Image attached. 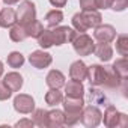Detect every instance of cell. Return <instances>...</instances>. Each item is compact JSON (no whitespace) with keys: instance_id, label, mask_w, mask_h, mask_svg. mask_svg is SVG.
Instances as JSON below:
<instances>
[{"instance_id":"cb8c5ba5","label":"cell","mask_w":128,"mask_h":128,"mask_svg":"<svg viewBox=\"0 0 128 128\" xmlns=\"http://www.w3.org/2000/svg\"><path fill=\"white\" fill-rule=\"evenodd\" d=\"M23 63H24V57H23V54L18 53V51H14V53H11V54L8 56V65H9L11 68H20Z\"/></svg>"},{"instance_id":"5b68a950","label":"cell","mask_w":128,"mask_h":128,"mask_svg":"<svg viewBox=\"0 0 128 128\" xmlns=\"http://www.w3.org/2000/svg\"><path fill=\"white\" fill-rule=\"evenodd\" d=\"M104 124L107 126H126L128 119L125 114L119 113L113 106H108L104 113Z\"/></svg>"},{"instance_id":"ac0fdd59","label":"cell","mask_w":128,"mask_h":128,"mask_svg":"<svg viewBox=\"0 0 128 128\" xmlns=\"http://www.w3.org/2000/svg\"><path fill=\"white\" fill-rule=\"evenodd\" d=\"M24 27V32H26V36L29 38V36H32V38H38L39 35H41V32L44 30V26L38 21V20H33L32 23H29V24H26V26H23Z\"/></svg>"},{"instance_id":"1f68e13d","label":"cell","mask_w":128,"mask_h":128,"mask_svg":"<svg viewBox=\"0 0 128 128\" xmlns=\"http://www.w3.org/2000/svg\"><path fill=\"white\" fill-rule=\"evenodd\" d=\"M33 125V120L30 119V120H27V119H24V120H20V122H17V126H32Z\"/></svg>"},{"instance_id":"2e32d148","label":"cell","mask_w":128,"mask_h":128,"mask_svg":"<svg viewBox=\"0 0 128 128\" xmlns=\"http://www.w3.org/2000/svg\"><path fill=\"white\" fill-rule=\"evenodd\" d=\"M94 53H95L101 60H104V62L110 60L112 56H113V50H112V47L108 45V42H100L98 45H95Z\"/></svg>"},{"instance_id":"484cf974","label":"cell","mask_w":128,"mask_h":128,"mask_svg":"<svg viewBox=\"0 0 128 128\" xmlns=\"http://www.w3.org/2000/svg\"><path fill=\"white\" fill-rule=\"evenodd\" d=\"M38 44L42 47V48H48V47H51L53 45V39H51V33H50V30H42L41 32V35L38 36Z\"/></svg>"},{"instance_id":"8fae6325","label":"cell","mask_w":128,"mask_h":128,"mask_svg":"<svg viewBox=\"0 0 128 128\" xmlns=\"http://www.w3.org/2000/svg\"><path fill=\"white\" fill-rule=\"evenodd\" d=\"M70 76L72 80H77V82H83L88 78V68L86 65L82 62V60H77L71 65V70H70Z\"/></svg>"},{"instance_id":"7a4b0ae2","label":"cell","mask_w":128,"mask_h":128,"mask_svg":"<svg viewBox=\"0 0 128 128\" xmlns=\"http://www.w3.org/2000/svg\"><path fill=\"white\" fill-rule=\"evenodd\" d=\"M62 102H63V107H65V124L68 125L77 124L80 120V114L83 110V100L66 96V100Z\"/></svg>"},{"instance_id":"d6986e66","label":"cell","mask_w":128,"mask_h":128,"mask_svg":"<svg viewBox=\"0 0 128 128\" xmlns=\"http://www.w3.org/2000/svg\"><path fill=\"white\" fill-rule=\"evenodd\" d=\"M65 124V113L60 110L48 112V126H60Z\"/></svg>"},{"instance_id":"7c38bea8","label":"cell","mask_w":128,"mask_h":128,"mask_svg":"<svg viewBox=\"0 0 128 128\" xmlns=\"http://www.w3.org/2000/svg\"><path fill=\"white\" fill-rule=\"evenodd\" d=\"M3 83L6 84V88H8L11 92H17V90H20V88L23 86V77H21L18 72H9V74L5 76Z\"/></svg>"},{"instance_id":"83f0119b","label":"cell","mask_w":128,"mask_h":128,"mask_svg":"<svg viewBox=\"0 0 128 128\" xmlns=\"http://www.w3.org/2000/svg\"><path fill=\"white\" fill-rule=\"evenodd\" d=\"M11 90L6 88V84L3 83V82H0V101H5V100H8L9 96H11Z\"/></svg>"},{"instance_id":"30bf717a","label":"cell","mask_w":128,"mask_h":128,"mask_svg":"<svg viewBox=\"0 0 128 128\" xmlns=\"http://www.w3.org/2000/svg\"><path fill=\"white\" fill-rule=\"evenodd\" d=\"M29 62L35 68L42 70V68H47L51 63V56L48 53H44V51H33L29 57Z\"/></svg>"},{"instance_id":"277c9868","label":"cell","mask_w":128,"mask_h":128,"mask_svg":"<svg viewBox=\"0 0 128 128\" xmlns=\"http://www.w3.org/2000/svg\"><path fill=\"white\" fill-rule=\"evenodd\" d=\"M36 17V9H35V5L29 0H24V2L20 5L18 8V12H17V21L20 26H26L29 23H32Z\"/></svg>"},{"instance_id":"5bb4252c","label":"cell","mask_w":128,"mask_h":128,"mask_svg":"<svg viewBox=\"0 0 128 128\" xmlns=\"http://www.w3.org/2000/svg\"><path fill=\"white\" fill-rule=\"evenodd\" d=\"M47 84L51 89H59V88H62L63 84H65V76H63L60 71L53 70L47 76Z\"/></svg>"},{"instance_id":"d4e9b609","label":"cell","mask_w":128,"mask_h":128,"mask_svg":"<svg viewBox=\"0 0 128 128\" xmlns=\"http://www.w3.org/2000/svg\"><path fill=\"white\" fill-rule=\"evenodd\" d=\"M116 51L119 54H122L124 57H126L128 54V38L126 35H120L116 41Z\"/></svg>"},{"instance_id":"4fadbf2b","label":"cell","mask_w":128,"mask_h":128,"mask_svg":"<svg viewBox=\"0 0 128 128\" xmlns=\"http://www.w3.org/2000/svg\"><path fill=\"white\" fill-rule=\"evenodd\" d=\"M17 21V12L12 8H5L0 11V26L2 27H12Z\"/></svg>"},{"instance_id":"ffe728a7","label":"cell","mask_w":128,"mask_h":128,"mask_svg":"<svg viewBox=\"0 0 128 128\" xmlns=\"http://www.w3.org/2000/svg\"><path fill=\"white\" fill-rule=\"evenodd\" d=\"M62 20H63V14H62V11H56V9H53V11H50V12L45 15V24H47L48 27H56Z\"/></svg>"},{"instance_id":"9c48e42d","label":"cell","mask_w":128,"mask_h":128,"mask_svg":"<svg viewBox=\"0 0 128 128\" xmlns=\"http://www.w3.org/2000/svg\"><path fill=\"white\" fill-rule=\"evenodd\" d=\"M94 36L98 42H112L116 38V30H114L113 26L104 24V26H100V27L95 29Z\"/></svg>"},{"instance_id":"44dd1931","label":"cell","mask_w":128,"mask_h":128,"mask_svg":"<svg viewBox=\"0 0 128 128\" xmlns=\"http://www.w3.org/2000/svg\"><path fill=\"white\" fill-rule=\"evenodd\" d=\"M32 116H33V124L39 126H48V112H45L44 108L35 110Z\"/></svg>"},{"instance_id":"52a82bcc","label":"cell","mask_w":128,"mask_h":128,"mask_svg":"<svg viewBox=\"0 0 128 128\" xmlns=\"http://www.w3.org/2000/svg\"><path fill=\"white\" fill-rule=\"evenodd\" d=\"M101 112L98 110V107H94V106H88L83 112H82V114H80V118H82V122L86 125V126H96L98 124H100V120H101Z\"/></svg>"},{"instance_id":"7402d4cb","label":"cell","mask_w":128,"mask_h":128,"mask_svg":"<svg viewBox=\"0 0 128 128\" xmlns=\"http://www.w3.org/2000/svg\"><path fill=\"white\" fill-rule=\"evenodd\" d=\"M45 101L48 106H57L63 101V95H62V92H59V89H51L50 92H47Z\"/></svg>"},{"instance_id":"ba28073f","label":"cell","mask_w":128,"mask_h":128,"mask_svg":"<svg viewBox=\"0 0 128 128\" xmlns=\"http://www.w3.org/2000/svg\"><path fill=\"white\" fill-rule=\"evenodd\" d=\"M14 107L18 113H32L35 110V101L30 95H18L14 100Z\"/></svg>"},{"instance_id":"4316f807","label":"cell","mask_w":128,"mask_h":128,"mask_svg":"<svg viewBox=\"0 0 128 128\" xmlns=\"http://www.w3.org/2000/svg\"><path fill=\"white\" fill-rule=\"evenodd\" d=\"M80 8L83 11H92V9H96L98 5H96V0H80Z\"/></svg>"},{"instance_id":"603a6c76","label":"cell","mask_w":128,"mask_h":128,"mask_svg":"<svg viewBox=\"0 0 128 128\" xmlns=\"http://www.w3.org/2000/svg\"><path fill=\"white\" fill-rule=\"evenodd\" d=\"M9 36H11V39L12 41H15V42H20V41H23V39H26L27 36H26V32H24V27L23 26H12L11 27V32H9Z\"/></svg>"},{"instance_id":"836d02e7","label":"cell","mask_w":128,"mask_h":128,"mask_svg":"<svg viewBox=\"0 0 128 128\" xmlns=\"http://www.w3.org/2000/svg\"><path fill=\"white\" fill-rule=\"evenodd\" d=\"M2 74H3V65H2V62H0V77H2Z\"/></svg>"},{"instance_id":"4dcf8cb0","label":"cell","mask_w":128,"mask_h":128,"mask_svg":"<svg viewBox=\"0 0 128 128\" xmlns=\"http://www.w3.org/2000/svg\"><path fill=\"white\" fill-rule=\"evenodd\" d=\"M50 3L53 6H56V8H63L65 3H66V0H50Z\"/></svg>"},{"instance_id":"d6a6232c","label":"cell","mask_w":128,"mask_h":128,"mask_svg":"<svg viewBox=\"0 0 128 128\" xmlns=\"http://www.w3.org/2000/svg\"><path fill=\"white\" fill-rule=\"evenodd\" d=\"M3 2H5L6 5H14V3H18L20 0H3Z\"/></svg>"},{"instance_id":"f1b7e54d","label":"cell","mask_w":128,"mask_h":128,"mask_svg":"<svg viewBox=\"0 0 128 128\" xmlns=\"http://www.w3.org/2000/svg\"><path fill=\"white\" fill-rule=\"evenodd\" d=\"M126 5H128V0H113L110 8H113L114 11H124Z\"/></svg>"},{"instance_id":"3957f363","label":"cell","mask_w":128,"mask_h":128,"mask_svg":"<svg viewBox=\"0 0 128 128\" xmlns=\"http://www.w3.org/2000/svg\"><path fill=\"white\" fill-rule=\"evenodd\" d=\"M72 45H74V50L77 51V54H80V56H89L94 53V48H95L92 38L84 33L76 35V38L72 39Z\"/></svg>"},{"instance_id":"f546056e","label":"cell","mask_w":128,"mask_h":128,"mask_svg":"<svg viewBox=\"0 0 128 128\" xmlns=\"http://www.w3.org/2000/svg\"><path fill=\"white\" fill-rule=\"evenodd\" d=\"M112 2L113 0H96V5H98V8H110L112 6Z\"/></svg>"},{"instance_id":"e0dca14e","label":"cell","mask_w":128,"mask_h":128,"mask_svg":"<svg viewBox=\"0 0 128 128\" xmlns=\"http://www.w3.org/2000/svg\"><path fill=\"white\" fill-rule=\"evenodd\" d=\"M113 72L120 78V80H125L126 78V74H128V60L126 57H122L119 60H116L113 63V66H112Z\"/></svg>"},{"instance_id":"6da1fadb","label":"cell","mask_w":128,"mask_h":128,"mask_svg":"<svg viewBox=\"0 0 128 128\" xmlns=\"http://www.w3.org/2000/svg\"><path fill=\"white\" fill-rule=\"evenodd\" d=\"M101 14L96 9L83 11L82 14H76L72 17V24L78 32H86L90 27H96L101 24Z\"/></svg>"},{"instance_id":"8992f818","label":"cell","mask_w":128,"mask_h":128,"mask_svg":"<svg viewBox=\"0 0 128 128\" xmlns=\"http://www.w3.org/2000/svg\"><path fill=\"white\" fill-rule=\"evenodd\" d=\"M51 33V39H53V45H62L68 41H72L76 38V30H72L71 27H56L54 30H50Z\"/></svg>"},{"instance_id":"9a60e30c","label":"cell","mask_w":128,"mask_h":128,"mask_svg":"<svg viewBox=\"0 0 128 128\" xmlns=\"http://www.w3.org/2000/svg\"><path fill=\"white\" fill-rule=\"evenodd\" d=\"M65 92H66V96L82 98V96H83V94H84V88H83L82 82L71 80V82H68V84L65 86Z\"/></svg>"}]
</instances>
